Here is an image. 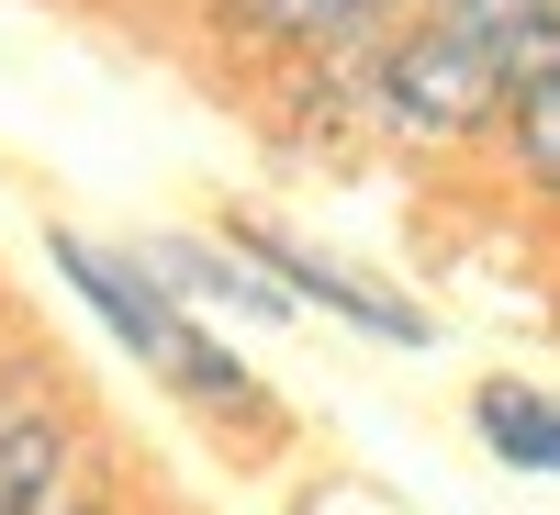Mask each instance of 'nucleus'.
Segmentation results:
<instances>
[{
	"label": "nucleus",
	"instance_id": "1a4fd4ad",
	"mask_svg": "<svg viewBox=\"0 0 560 515\" xmlns=\"http://www.w3.org/2000/svg\"><path fill=\"white\" fill-rule=\"evenodd\" d=\"M202 12H236V0H202Z\"/></svg>",
	"mask_w": 560,
	"mask_h": 515
},
{
	"label": "nucleus",
	"instance_id": "7ed1b4c3",
	"mask_svg": "<svg viewBox=\"0 0 560 515\" xmlns=\"http://www.w3.org/2000/svg\"><path fill=\"white\" fill-rule=\"evenodd\" d=\"M45 258H57V280L90 303V325H102L135 370L168 359V337H179V314H191V303H179L135 247H102V236H79V224H45Z\"/></svg>",
	"mask_w": 560,
	"mask_h": 515
},
{
	"label": "nucleus",
	"instance_id": "f03ea898",
	"mask_svg": "<svg viewBox=\"0 0 560 515\" xmlns=\"http://www.w3.org/2000/svg\"><path fill=\"white\" fill-rule=\"evenodd\" d=\"M224 236H236V247H247L292 303L337 314V325H359V337H382V348H438V314H427V303H404L393 280H370V269H348V258L303 247L292 224H269V213H224Z\"/></svg>",
	"mask_w": 560,
	"mask_h": 515
},
{
	"label": "nucleus",
	"instance_id": "f257e3e1",
	"mask_svg": "<svg viewBox=\"0 0 560 515\" xmlns=\"http://www.w3.org/2000/svg\"><path fill=\"white\" fill-rule=\"evenodd\" d=\"M504 113H516V79L482 34H459L438 12H404L370 45V124L415 157H482L504 147Z\"/></svg>",
	"mask_w": 560,
	"mask_h": 515
},
{
	"label": "nucleus",
	"instance_id": "6e6552de",
	"mask_svg": "<svg viewBox=\"0 0 560 515\" xmlns=\"http://www.w3.org/2000/svg\"><path fill=\"white\" fill-rule=\"evenodd\" d=\"M393 12H438V0H393Z\"/></svg>",
	"mask_w": 560,
	"mask_h": 515
},
{
	"label": "nucleus",
	"instance_id": "423d86ee",
	"mask_svg": "<svg viewBox=\"0 0 560 515\" xmlns=\"http://www.w3.org/2000/svg\"><path fill=\"white\" fill-rule=\"evenodd\" d=\"M471 437L493 448V471H538V482H560V382H527V370L471 382Z\"/></svg>",
	"mask_w": 560,
	"mask_h": 515
},
{
	"label": "nucleus",
	"instance_id": "0eeeda50",
	"mask_svg": "<svg viewBox=\"0 0 560 515\" xmlns=\"http://www.w3.org/2000/svg\"><path fill=\"white\" fill-rule=\"evenodd\" d=\"M504 168H516V191L527 202H560V68L516 79V113H504Z\"/></svg>",
	"mask_w": 560,
	"mask_h": 515
},
{
	"label": "nucleus",
	"instance_id": "20e7f679",
	"mask_svg": "<svg viewBox=\"0 0 560 515\" xmlns=\"http://www.w3.org/2000/svg\"><path fill=\"white\" fill-rule=\"evenodd\" d=\"M79 414L57 393V370L34 359H0V515H45L79 482Z\"/></svg>",
	"mask_w": 560,
	"mask_h": 515
},
{
	"label": "nucleus",
	"instance_id": "39448f33",
	"mask_svg": "<svg viewBox=\"0 0 560 515\" xmlns=\"http://www.w3.org/2000/svg\"><path fill=\"white\" fill-rule=\"evenodd\" d=\"M135 258H147V269H158V280H168V292L191 303V314H247V325L303 314V303L280 292V280H269V269H258L236 236H224V224H213V236H147Z\"/></svg>",
	"mask_w": 560,
	"mask_h": 515
}]
</instances>
